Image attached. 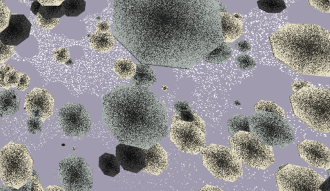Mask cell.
Masks as SVG:
<instances>
[{
    "label": "cell",
    "instance_id": "6da1fadb",
    "mask_svg": "<svg viewBox=\"0 0 330 191\" xmlns=\"http://www.w3.org/2000/svg\"><path fill=\"white\" fill-rule=\"evenodd\" d=\"M218 0H116L113 34L140 63L189 69L222 42Z\"/></svg>",
    "mask_w": 330,
    "mask_h": 191
},
{
    "label": "cell",
    "instance_id": "7a4b0ae2",
    "mask_svg": "<svg viewBox=\"0 0 330 191\" xmlns=\"http://www.w3.org/2000/svg\"><path fill=\"white\" fill-rule=\"evenodd\" d=\"M104 120L122 144L146 148L168 133V115L164 104L148 88L122 86L104 98Z\"/></svg>",
    "mask_w": 330,
    "mask_h": 191
},
{
    "label": "cell",
    "instance_id": "3957f363",
    "mask_svg": "<svg viewBox=\"0 0 330 191\" xmlns=\"http://www.w3.org/2000/svg\"><path fill=\"white\" fill-rule=\"evenodd\" d=\"M274 57L300 74L330 76V34L320 26L286 24L269 37Z\"/></svg>",
    "mask_w": 330,
    "mask_h": 191
},
{
    "label": "cell",
    "instance_id": "277c9868",
    "mask_svg": "<svg viewBox=\"0 0 330 191\" xmlns=\"http://www.w3.org/2000/svg\"><path fill=\"white\" fill-rule=\"evenodd\" d=\"M296 116L316 132H330V91L306 83L290 97Z\"/></svg>",
    "mask_w": 330,
    "mask_h": 191
},
{
    "label": "cell",
    "instance_id": "5b68a950",
    "mask_svg": "<svg viewBox=\"0 0 330 191\" xmlns=\"http://www.w3.org/2000/svg\"><path fill=\"white\" fill-rule=\"evenodd\" d=\"M33 161L26 146L10 142L0 151V178L6 186L19 190L32 178Z\"/></svg>",
    "mask_w": 330,
    "mask_h": 191
},
{
    "label": "cell",
    "instance_id": "8992f818",
    "mask_svg": "<svg viewBox=\"0 0 330 191\" xmlns=\"http://www.w3.org/2000/svg\"><path fill=\"white\" fill-rule=\"evenodd\" d=\"M248 121L250 132L268 145L284 148L295 141V133L286 116L257 112L248 117Z\"/></svg>",
    "mask_w": 330,
    "mask_h": 191
},
{
    "label": "cell",
    "instance_id": "52a82bcc",
    "mask_svg": "<svg viewBox=\"0 0 330 191\" xmlns=\"http://www.w3.org/2000/svg\"><path fill=\"white\" fill-rule=\"evenodd\" d=\"M232 151L240 163L266 170L275 162L273 150L251 132H238L230 138Z\"/></svg>",
    "mask_w": 330,
    "mask_h": 191
},
{
    "label": "cell",
    "instance_id": "ba28073f",
    "mask_svg": "<svg viewBox=\"0 0 330 191\" xmlns=\"http://www.w3.org/2000/svg\"><path fill=\"white\" fill-rule=\"evenodd\" d=\"M202 152L205 168L216 179L234 182L242 177V164L229 148L212 144Z\"/></svg>",
    "mask_w": 330,
    "mask_h": 191
},
{
    "label": "cell",
    "instance_id": "9c48e42d",
    "mask_svg": "<svg viewBox=\"0 0 330 191\" xmlns=\"http://www.w3.org/2000/svg\"><path fill=\"white\" fill-rule=\"evenodd\" d=\"M280 191H320L324 178L312 169L288 164L276 174Z\"/></svg>",
    "mask_w": 330,
    "mask_h": 191
},
{
    "label": "cell",
    "instance_id": "30bf717a",
    "mask_svg": "<svg viewBox=\"0 0 330 191\" xmlns=\"http://www.w3.org/2000/svg\"><path fill=\"white\" fill-rule=\"evenodd\" d=\"M60 180L66 191H89L93 186L92 170L86 160L69 157L60 163Z\"/></svg>",
    "mask_w": 330,
    "mask_h": 191
},
{
    "label": "cell",
    "instance_id": "8fae6325",
    "mask_svg": "<svg viewBox=\"0 0 330 191\" xmlns=\"http://www.w3.org/2000/svg\"><path fill=\"white\" fill-rule=\"evenodd\" d=\"M202 129L194 123L184 121L173 116L170 129L171 141L182 152L198 155L206 147V137Z\"/></svg>",
    "mask_w": 330,
    "mask_h": 191
},
{
    "label": "cell",
    "instance_id": "7c38bea8",
    "mask_svg": "<svg viewBox=\"0 0 330 191\" xmlns=\"http://www.w3.org/2000/svg\"><path fill=\"white\" fill-rule=\"evenodd\" d=\"M60 126L69 137H81L90 132L91 118L86 108L80 104L69 103L59 112Z\"/></svg>",
    "mask_w": 330,
    "mask_h": 191
},
{
    "label": "cell",
    "instance_id": "4fadbf2b",
    "mask_svg": "<svg viewBox=\"0 0 330 191\" xmlns=\"http://www.w3.org/2000/svg\"><path fill=\"white\" fill-rule=\"evenodd\" d=\"M24 108L30 117L44 121L52 115L54 101L46 89L34 88L26 95Z\"/></svg>",
    "mask_w": 330,
    "mask_h": 191
},
{
    "label": "cell",
    "instance_id": "5bb4252c",
    "mask_svg": "<svg viewBox=\"0 0 330 191\" xmlns=\"http://www.w3.org/2000/svg\"><path fill=\"white\" fill-rule=\"evenodd\" d=\"M298 154L305 162L316 168L329 170L330 151L320 142L304 140L298 145Z\"/></svg>",
    "mask_w": 330,
    "mask_h": 191
},
{
    "label": "cell",
    "instance_id": "9a60e30c",
    "mask_svg": "<svg viewBox=\"0 0 330 191\" xmlns=\"http://www.w3.org/2000/svg\"><path fill=\"white\" fill-rule=\"evenodd\" d=\"M31 26L26 15H10L8 27L0 32V40L6 45H19L30 37Z\"/></svg>",
    "mask_w": 330,
    "mask_h": 191
},
{
    "label": "cell",
    "instance_id": "2e32d148",
    "mask_svg": "<svg viewBox=\"0 0 330 191\" xmlns=\"http://www.w3.org/2000/svg\"><path fill=\"white\" fill-rule=\"evenodd\" d=\"M116 153L120 166L127 172L138 173L146 168V150L121 143L116 149Z\"/></svg>",
    "mask_w": 330,
    "mask_h": 191
},
{
    "label": "cell",
    "instance_id": "e0dca14e",
    "mask_svg": "<svg viewBox=\"0 0 330 191\" xmlns=\"http://www.w3.org/2000/svg\"><path fill=\"white\" fill-rule=\"evenodd\" d=\"M146 166L144 172L153 175H160L168 168V156L164 148L156 143L146 150Z\"/></svg>",
    "mask_w": 330,
    "mask_h": 191
},
{
    "label": "cell",
    "instance_id": "ac0fdd59",
    "mask_svg": "<svg viewBox=\"0 0 330 191\" xmlns=\"http://www.w3.org/2000/svg\"><path fill=\"white\" fill-rule=\"evenodd\" d=\"M220 26L224 42L235 41L243 34L242 20L226 11L220 12Z\"/></svg>",
    "mask_w": 330,
    "mask_h": 191
},
{
    "label": "cell",
    "instance_id": "d6986e66",
    "mask_svg": "<svg viewBox=\"0 0 330 191\" xmlns=\"http://www.w3.org/2000/svg\"><path fill=\"white\" fill-rule=\"evenodd\" d=\"M157 81L155 71L150 65L146 64H138L132 78L134 86L148 88Z\"/></svg>",
    "mask_w": 330,
    "mask_h": 191
},
{
    "label": "cell",
    "instance_id": "ffe728a7",
    "mask_svg": "<svg viewBox=\"0 0 330 191\" xmlns=\"http://www.w3.org/2000/svg\"><path fill=\"white\" fill-rule=\"evenodd\" d=\"M174 109L176 113L174 116L182 121L194 123L206 134V126L204 122L202 121V118L198 116L197 113L192 110L188 103L182 101L178 102L175 104Z\"/></svg>",
    "mask_w": 330,
    "mask_h": 191
},
{
    "label": "cell",
    "instance_id": "44dd1931",
    "mask_svg": "<svg viewBox=\"0 0 330 191\" xmlns=\"http://www.w3.org/2000/svg\"><path fill=\"white\" fill-rule=\"evenodd\" d=\"M20 100L14 90H8L0 93V113L12 115L18 111Z\"/></svg>",
    "mask_w": 330,
    "mask_h": 191
},
{
    "label": "cell",
    "instance_id": "7402d4cb",
    "mask_svg": "<svg viewBox=\"0 0 330 191\" xmlns=\"http://www.w3.org/2000/svg\"><path fill=\"white\" fill-rule=\"evenodd\" d=\"M232 50L226 42H222L208 54L205 55L204 61L212 64H222L232 56Z\"/></svg>",
    "mask_w": 330,
    "mask_h": 191
},
{
    "label": "cell",
    "instance_id": "603a6c76",
    "mask_svg": "<svg viewBox=\"0 0 330 191\" xmlns=\"http://www.w3.org/2000/svg\"><path fill=\"white\" fill-rule=\"evenodd\" d=\"M90 43L98 52H106L114 46V39L110 33L98 32L91 35Z\"/></svg>",
    "mask_w": 330,
    "mask_h": 191
},
{
    "label": "cell",
    "instance_id": "cb8c5ba5",
    "mask_svg": "<svg viewBox=\"0 0 330 191\" xmlns=\"http://www.w3.org/2000/svg\"><path fill=\"white\" fill-rule=\"evenodd\" d=\"M99 167L106 176L116 177L120 172V164L117 158L109 153H104L100 157Z\"/></svg>",
    "mask_w": 330,
    "mask_h": 191
},
{
    "label": "cell",
    "instance_id": "d4e9b609",
    "mask_svg": "<svg viewBox=\"0 0 330 191\" xmlns=\"http://www.w3.org/2000/svg\"><path fill=\"white\" fill-rule=\"evenodd\" d=\"M20 80V73L10 65L0 67V88L8 89L16 87Z\"/></svg>",
    "mask_w": 330,
    "mask_h": 191
},
{
    "label": "cell",
    "instance_id": "484cf974",
    "mask_svg": "<svg viewBox=\"0 0 330 191\" xmlns=\"http://www.w3.org/2000/svg\"><path fill=\"white\" fill-rule=\"evenodd\" d=\"M116 73L122 78H130L134 75L136 64L130 59L122 58L117 60L114 64Z\"/></svg>",
    "mask_w": 330,
    "mask_h": 191
},
{
    "label": "cell",
    "instance_id": "4316f807",
    "mask_svg": "<svg viewBox=\"0 0 330 191\" xmlns=\"http://www.w3.org/2000/svg\"><path fill=\"white\" fill-rule=\"evenodd\" d=\"M64 15L68 17H77L86 10L84 0H64L61 4Z\"/></svg>",
    "mask_w": 330,
    "mask_h": 191
},
{
    "label": "cell",
    "instance_id": "83f0119b",
    "mask_svg": "<svg viewBox=\"0 0 330 191\" xmlns=\"http://www.w3.org/2000/svg\"><path fill=\"white\" fill-rule=\"evenodd\" d=\"M229 132L232 135L238 132H250V130L248 117L246 115H238L231 117L227 123Z\"/></svg>",
    "mask_w": 330,
    "mask_h": 191
},
{
    "label": "cell",
    "instance_id": "f1b7e54d",
    "mask_svg": "<svg viewBox=\"0 0 330 191\" xmlns=\"http://www.w3.org/2000/svg\"><path fill=\"white\" fill-rule=\"evenodd\" d=\"M258 7L268 13H280L286 9L283 0H258Z\"/></svg>",
    "mask_w": 330,
    "mask_h": 191
},
{
    "label": "cell",
    "instance_id": "f546056e",
    "mask_svg": "<svg viewBox=\"0 0 330 191\" xmlns=\"http://www.w3.org/2000/svg\"><path fill=\"white\" fill-rule=\"evenodd\" d=\"M39 14L46 19L60 18L64 15L61 5L40 6Z\"/></svg>",
    "mask_w": 330,
    "mask_h": 191
},
{
    "label": "cell",
    "instance_id": "4dcf8cb0",
    "mask_svg": "<svg viewBox=\"0 0 330 191\" xmlns=\"http://www.w3.org/2000/svg\"><path fill=\"white\" fill-rule=\"evenodd\" d=\"M254 110L257 112H266L277 113L285 116L284 110L273 102L262 101L254 106Z\"/></svg>",
    "mask_w": 330,
    "mask_h": 191
},
{
    "label": "cell",
    "instance_id": "1f68e13d",
    "mask_svg": "<svg viewBox=\"0 0 330 191\" xmlns=\"http://www.w3.org/2000/svg\"><path fill=\"white\" fill-rule=\"evenodd\" d=\"M236 64L243 70H250L256 67V63L248 55H240L236 58Z\"/></svg>",
    "mask_w": 330,
    "mask_h": 191
},
{
    "label": "cell",
    "instance_id": "d6a6232c",
    "mask_svg": "<svg viewBox=\"0 0 330 191\" xmlns=\"http://www.w3.org/2000/svg\"><path fill=\"white\" fill-rule=\"evenodd\" d=\"M10 12L3 0H0V32L6 29L10 23Z\"/></svg>",
    "mask_w": 330,
    "mask_h": 191
},
{
    "label": "cell",
    "instance_id": "836d02e7",
    "mask_svg": "<svg viewBox=\"0 0 330 191\" xmlns=\"http://www.w3.org/2000/svg\"><path fill=\"white\" fill-rule=\"evenodd\" d=\"M36 19L38 24L40 27L46 30L52 29V28H54L60 22L58 18H44L43 16H42L41 14H39V13L36 15Z\"/></svg>",
    "mask_w": 330,
    "mask_h": 191
},
{
    "label": "cell",
    "instance_id": "e575fe53",
    "mask_svg": "<svg viewBox=\"0 0 330 191\" xmlns=\"http://www.w3.org/2000/svg\"><path fill=\"white\" fill-rule=\"evenodd\" d=\"M13 46L6 45L0 40V63H4L10 59L14 54Z\"/></svg>",
    "mask_w": 330,
    "mask_h": 191
},
{
    "label": "cell",
    "instance_id": "d590c367",
    "mask_svg": "<svg viewBox=\"0 0 330 191\" xmlns=\"http://www.w3.org/2000/svg\"><path fill=\"white\" fill-rule=\"evenodd\" d=\"M19 190H28V191H44L43 188L40 184L39 180L36 176L32 175V178L28 182V183L24 184Z\"/></svg>",
    "mask_w": 330,
    "mask_h": 191
},
{
    "label": "cell",
    "instance_id": "8d00e7d4",
    "mask_svg": "<svg viewBox=\"0 0 330 191\" xmlns=\"http://www.w3.org/2000/svg\"><path fill=\"white\" fill-rule=\"evenodd\" d=\"M310 5L321 12L329 13L330 0H308Z\"/></svg>",
    "mask_w": 330,
    "mask_h": 191
},
{
    "label": "cell",
    "instance_id": "74e56055",
    "mask_svg": "<svg viewBox=\"0 0 330 191\" xmlns=\"http://www.w3.org/2000/svg\"><path fill=\"white\" fill-rule=\"evenodd\" d=\"M28 132L32 134H37L42 130V121L34 118L30 117L28 121Z\"/></svg>",
    "mask_w": 330,
    "mask_h": 191
},
{
    "label": "cell",
    "instance_id": "f35d334b",
    "mask_svg": "<svg viewBox=\"0 0 330 191\" xmlns=\"http://www.w3.org/2000/svg\"><path fill=\"white\" fill-rule=\"evenodd\" d=\"M56 60L60 63H64L70 58V53L66 48H60L54 53Z\"/></svg>",
    "mask_w": 330,
    "mask_h": 191
},
{
    "label": "cell",
    "instance_id": "ab89813d",
    "mask_svg": "<svg viewBox=\"0 0 330 191\" xmlns=\"http://www.w3.org/2000/svg\"><path fill=\"white\" fill-rule=\"evenodd\" d=\"M30 78L28 74L24 73H20V80L17 86H16L18 90L24 91L28 88L30 85Z\"/></svg>",
    "mask_w": 330,
    "mask_h": 191
},
{
    "label": "cell",
    "instance_id": "60d3db41",
    "mask_svg": "<svg viewBox=\"0 0 330 191\" xmlns=\"http://www.w3.org/2000/svg\"><path fill=\"white\" fill-rule=\"evenodd\" d=\"M236 48L240 52H248L252 49L250 44L246 41H240L236 44Z\"/></svg>",
    "mask_w": 330,
    "mask_h": 191
},
{
    "label": "cell",
    "instance_id": "b9f144b4",
    "mask_svg": "<svg viewBox=\"0 0 330 191\" xmlns=\"http://www.w3.org/2000/svg\"><path fill=\"white\" fill-rule=\"evenodd\" d=\"M41 3L42 5L50 6L54 5L58 6L61 5L64 0H38Z\"/></svg>",
    "mask_w": 330,
    "mask_h": 191
},
{
    "label": "cell",
    "instance_id": "7bdbcfd3",
    "mask_svg": "<svg viewBox=\"0 0 330 191\" xmlns=\"http://www.w3.org/2000/svg\"><path fill=\"white\" fill-rule=\"evenodd\" d=\"M109 28H110V25H108V23L106 21L100 22L97 25L98 32H106V31L108 30Z\"/></svg>",
    "mask_w": 330,
    "mask_h": 191
},
{
    "label": "cell",
    "instance_id": "ee69618b",
    "mask_svg": "<svg viewBox=\"0 0 330 191\" xmlns=\"http://www.w3.org/2000/svg\"><path fill=\"white\" fill-rule=\"evenodd\" d=\"M41 6V3H40L38 0H35V1L33 2L32 5H31L30 10L32 11L33 14L37 15L38 14L40 6Z\"/></svg>",
    "mask_w": 330,
    "mask_h": 191
},
{
    "label": "cell",
    "instance_id": "f6af8a7d",
    "mask_svg": "<svg viewBox=\"0 0 330 191\" xmlns=\"http://www.w3.org/2000/svg\"><path fill=\"white\" fill-rule=\"evenodd\" d=\"M200 190H205V191H222L220 188H216V187L206 185L204 186V188H202Z\"/></svg>",
    "mask_w": 330,
    "mask_h": 191
},
{
    "label": "cell",
    "instance_id": "bcb514c9",
    "mask_svg": "<svg viewBox=\"0 0 330 191\" xmlns=\"http://www.w3.org/2000/svg\"><path fill=\"white\" fill-rule=\"evenodd\" d=\"M58 191V190H63V189L59 188V187H56V186H52V187H48V188L46 189V191Z\"/></svg>",
    "mask_w": 330,
    "mask_h": 191
},
{
    "label": "cell",
    "instance_id": "7dc6e473",
    "mask_svg": "<svg viewBox=\"0 0 330 191\" xmlns=\"http://www.w3.org/2000/svg\"><path fill=\"white\" fill-rule=\"evenodd\" d=\"M30 1H35V0H30Z\"/></svg>",
    "mask_w": 330,
    "mask_h": 191
},
{
    "label": "cell",
    "instance_id": "c3c4849f",
    "mask_svg": "<svg viewBox=\"0 0 330 191\" xmlns=\"http://www.w3.org/2000/svg\"><path fill=\"white\" fill-rule=\"evenodd\" d=\"M283 1H284V0H283ZM290 1H292V0H290Z\"/></svg>",
    "mask_w": 330,
    "mask_h": 191
}]
</instances>
